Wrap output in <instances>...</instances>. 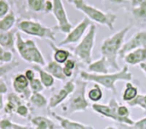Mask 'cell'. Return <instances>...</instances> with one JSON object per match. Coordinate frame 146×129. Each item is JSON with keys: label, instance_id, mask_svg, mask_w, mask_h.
I'll use <instances>...</instances> for the list:
<instances>
[{"label": "cell", "instance_id": "cell-1", "mask_svg": "<svg viewBox=\"0 0 146 129\" xmlns=\"http://www.w3.org/2000/svg\"><path fill=\"white\" fill-rule=\"evenodd\" d=\"M132 26H133L130 24L103 41L101 45L102 57L105 59L110 69L112 68L119 71L120 67L117 62L119 52L121 49L124 44V39Z\"/></svg>", "mask_w": 146, "mask_h": 129}, {"label": "cell", "instance_id": "cell-2", "mask_svg": "<svg viewBox=\"0 0 146 129\" xmlns=\"http://www.w3.org/2000/svg\"><path fill=\"white\" fill-rule=\"evenodd\" d=\"M80 78L85 81L94 82L97 84L110 90L115 94H116L115 83L118 81H131L133 79V74L129 71L128 65H126L121 70L115 73H108L104 75L94 74L86 71H80Z\"/></svg>", "mask_w": 146, "mask_h": 129}, {"label": "cell", "instance_id": "cell-3", "mask_svg": "<svg viewBox=\"0 0 146 129\" xmlns=\"http://www.w3.org/2000/svg\"><path fill=\"white\" fill-rule=\"evenodd\" d=\"M15 51L20 57L27 63L38 65L42 67L46 65L44 57L33 39H23L21 32L17 31L15 34Z\"/></svg>", "mask_w": 146, "mask_h": 129}, {"label": "cell", "instance_id": "cell-4", "mask_svg": "<svg viewBox=\"0 0 146 129\" xmlns=\"http://www.w3.org/2000/svg\"><path fill=\"white\" fill-rule=\"evenodd\" d=\"M88 86V82L83 80L82 78L77 79L75 81V88L69 99L62 106V110L68 115H72L76 112L85 111L90 106L89 102L86 98V88Z\"/></svg>", "mask_w": 146, "mask_h": 129}, {"label": "cell", "instance_id": "cell-5", "mask_svg": "<svg viewBox=\"0 0 146 129\" xmlns=\"http://www.w3.org/2000/svg\"><path fill=\"white\" fill-rule=\"evenodd\" d=\"M74 6L76 9L80 10L92 22L106 26L110 30H114L115 23L116 20V14L111 12H104L92 5H90L85 0H77Z\"/></svg>", "mask_w": 146, "mask_h": 129}, {"label": "cell", "instance_id": "cell-6", "mask_svg": "<svg viewBox=\"0 0 146 129\" xmlns=\"http://www.w3.org/2000/svg\"><path fill=\"white\" fill-rule=\"evenodd\" d=\"M17 30L28 36L46 39L50 42L56 41V31L48 27L34 19H22L17 22Z\"/></svg>", "mask_w": 146, "mask_h": 129}, {"label": "cell", "instance_id": "cell-7", "mask_svg": "<svg viewBox=\"0 0 146 129\" xmlns=\"http://www.w3.org/2000/svg\"><path fill=\"white\" fill-rule=\"evenodd\" d=\"M97 34V26L92 24L86 34L80 41L78 45L74 48V55L84 64L90 65L92 60V50L95 45Z\"/></svg>", "mask_w": 146, "mask_h": 129}, {"label": "cell", "instance_id": "cell-8", "mask_svg": "<svg viewBox=\"0 0 146 129\" xmlns=\"http://www.w3.org/2000/svg\"><path fill=\"white\" fill-rule=\"evenodd\" d=\"M52 3L53 9L51 13L57 22L56 26H55L53 28L56 31H60L64 34L69 33L74 28V26L68 20L62 0H52Z\"/></svg>", "mask_w": 146, "mask_h": 129}, {"label": "cell", "instance_id": "cell-9", "mask_svg": "<svg viewBox=\"0 0 146 129\" xmlns=\"http://www.w3.org/2000/svg\"><path fill=\"white\" fill-rule=\"evenodd\" d=\"M92 24V22L87 17H85L84 19H82V20L80 22H79L77 24V26H74V28L70 31V32L67 34L66 37L63 40H62L58 43L57 46L62 47L64 45L76 43L80 42L83 38L85 32L91 26Z\"/></svg>", "mask_w": 146, "mask_h": 129}, {"label": "cell", "instance_id": "cell-10", "mask_svg": "<svg viewBox=\"0 0 146 129\" xmlns=\"http://www.w3.org/2000/svg\"><path fill=\"white\" fill-rule=\"evenodd\" d=\"M120 105L116 101L115 99H111L108 105H102V104H93L92 105V110L95 111L97 113L102 115L106 118L112 119L120 122L121 124H125L123 119H121L118 114V109Z\"/></svg>", "mask_w": 146, "mask_h": 129}, {"label": "cell", "instance_id": "cell-11", "mask_svg": "<svg viewBox=\"0 0 146 129\" xmlns=\"http://www.w3.org/2000/svg\"><path fill=\"white\" fill-rule=\"evenodd\" d=\"M146 46V29L136 32L127 43H125L119 52V57L123 59L129 52Z\"/></svg>", "mask_w": 146, "mask_h": 129}, {"label": "cell", "instance_id": "cell-12", "mask_svg": "<svg viewBox=\"0 0 146 129\" xmlns=\"http://www.w3.org/2000/svg\"><path fill=\"white\" fill-rule=\"evenodd\" d=\"M74 88L75 83L74 82V80L67 82L61 89H59L56 93L53 94L50 96V100L48 102V108L54 109L56 106H58L60 104L65 101L68 97H69L72 94V93L74 91Z\"/></svg>", "mask_w": 146, "mask_h": 129}, {"label": "cell", "instance_id": "cell-13", "mask_svg": "<svg viewBox=\"0 0 146 129\" xmlns=\"http://www.w3.org/2000/svg\"><path fill=\"white\" fill-rule=\"evenodd\" d=\"M12 88L14 92L19 94L23 100L30 98L32 92L29 87V81L24 74H16L12 79Z\"/></svg>", "mask_w": 146, "mask_h": 129}, {"label": "cell", "instance_id": "cell-14", "mask_svg": "<svg viewBox=\"0 0 146 129\" xmlns=\"http://www.w3.org/2000/svg\"><path fill=\"white\" fill-rule=\"evenodd\" d=\"M125 62L128 65H136L146 62V46L134 49L125 55L123 58Z\"/></svg>", "mask_w": 146, "mask_h": 129}, {"label": "cell", "instance_id": "cell-15", "mask_svg": "<svg viewBox=\"0 0 146 129\" xmlns=\"http://www.w3.org/2000/svg\"><path fill=\"white\" fill-rule=\"evenodd\" d=\"M17 31L11 30L9 31H0V46L10 52L15 51V34Z\"/></svg>", "mask_w": 146, "mask_h": 129}, {"label": "cell", "instance_id": "cell-16", "mask_svg": "<svg viewBox=\"0 0 146 129\" xmlns=\"http://www.w3.org/2000/svg\"><path fill=\"white\" fill-rule=\"evenodd\" d=\"M50 115L54 119H56L59 122L61 128L62 129H94L92 126L85 125L80 122L71 121L66 117L57 115L55 112H50Z\"/></svg>", "mask_w": 146, "mask_h": 129}, {"label": "cell", "instance_id": "cell-17", "mask_svg": "<svg viewBox=\"0 0 146 129\" xmlns=\"http://www.w3.org/2000/svg\"><path fill=\"white\" fill-rule=\"evenodd\" d=\"M22 104H24V100L19 94L15 93L9 94L6 103L4 104V112L8 115H12L15 113L16 109Z\"/></svg>", "mask_w": 146, "mask_h": 129}, {"label": "cell", "instance_id": "cell-18", "mask_svg": "<svg viewBox=\"0 0 146 129\" xmlns=\"http://www.w3.org/2000/svg\"><path fill=\"white\" fill-rule=\"evenodd\" d=\"M49 45L53 52V60L58 64H64L71 56V53L68 49L62 48L57 45H55L53 42L49 41Z\"/></svg>", "mask_w": 146, "mask_h": 129}, {"label": "cell", "instance_id": "cell-19", "mask_svg": "<svg viewBox=\"0 0 146 129\" xmlns=\"http://www.w3.org/2000/svg\"><path fill=\"white\" fill-rule=\"evenodd\" d=\"M110 66L104 57L88 65V71L94 74L104 75L110 73Z\"/></svg>", "mask_w": 146, "mask_h": 129}, {"label": "cell", "instance_id": "cell-20", "mask_svg": "<svg viewBox=\"0 0 146 129\" xmlns=\"http://www.w3.org/2000/svg\"><path fill=\"white\" fill-rule=\"evenodd\" d=\"M43 68L47 72H49L54 78H56V79L62 81V82H64L67 79V77L64 76V73H63V67L60 64L56 63L54 60L50 61Z\"/></svg>", "mask_w": 146, "mask_h": 129}, {"label": "cell", "instance_id": "cell-21", "mask_svg": "<svg viewBox=\"0 0 146 129\" xmlns=\"http://www.w3.org/2000/svg\"><path fill=\"white\" fill-rule=\"evenodd\" d=\"M32 69L38 73L39 80H40V82L42 83V84H43V86L44 88H50L54 85V83H55L54 77L49 72H47L42 66L38 65H33Z\"/></svg>", "mask_w": 146, "mask_h": 129}, {"label": "cell", "instance_id": "cell-22", "mask_svg": "<svg viewBox=\"0 0 146 129\" xmlns=\"http://www.w3.org/2000/svg\"><path fill=\"white\" fill-rule=\"evenodd\" d=\"M30 122L34 129H56V124L54 122L44 117H31Z\"/></svg>", "mask_w": 146, "mask_h": 129}, {"label": "cell", "instance_id": "cell-23", "mask_svg": "<svg viewBox=\"0 0 146 129\" xmlns=\"http://www.w3.org/2000/svg\"><path fill=\"white\" fill-rule=\"evenodd\" d=\"M16 23V15L13 10L0 19V31H9L13 30Z\"/></svg>", "mask_w": 146, "mask_h": 129}, {"label": "cell", "instance_id": "cell-24", "mask_svg": "<svg viewBox=\"0 0 146 129\" xmlns=\"http://www.w3.org/2000/svg\"><path fill=\"white\" fill-rule=\"evenodd\" d=\"M132 16L134 21L138 24L146 23V0L139 6L132 9Z\"/></svg>", "mask_w": 146, "mask_h": 129}, {"label": "cell", "instance_id": "cell-25", "mask_svg": "<svg viewBox=\"0 0 146 129\" xmlns=\"http://www.w3.org/2000/svg\"><path fill=\"white\" fill-rule=\"evenodd\" d=\"M29 102L36 108H44L48 105L47 99L41 93H32Z\"/></svg>", "mask_w": 146, "mask_h": 129}, {"label": "cell", "instance_id": "cell-26", "mask_svg": "<svg viewBox=\"0 0 146 129\" xmlns=\"http://www.w3.org/2000/svg\"><path fill=\"white\" fill-rule=\"evenodd\" d=\"M46 0H27V6L29 10L34 13H44Z\"/></svg>", "mask_w": 146, "mask_h": 129}, {"label": "cell", "instance_id": "cell-27", "mask_svg": "<svg viewBox=\"0 0 146 129\" xmlns=\"http://www.w3.org/2000/svg\"><path fill=\"white\" fill-rule=\"evenodd\" d=\"M138 96V88H135L133 84L131 83H127L126 84V88L122 95V99L124 101L129 102L134 100Z\"/></svg>", "mask_w": 146, "mask_h": 129}, {"label": "cell", "instance_id": "cell-28", "mask_svg": "<svg viewBox=\"0 0 146 129\" xmlns=\"http://www.w3.org/2000/svg\"><path fill=\"white\" fill-rule=\"evenodd\" d=\"M18 65H19V61L15 59H14V60L9 63L2 64L0 65V79L4 76H6L7 74H9L11 71L15 69Z\"/></svg>", "mask_w": 146, "mask_h": 129}, {"label": "cell", "instance_id": "cell-29", "mask_svg": "<svg viewBox=\"0 0 146 129\" xmlns=\"http://www.w3.org/2000/svg\"><path fill=\"white\" fill-rule=\"evenodd\" d=\"M103 97V91L98 84H95L93 88L88 92V98L93 102L99 101Z\"/></svg>", "mask_w": 146, "mask_h": 129}, {"label": "cell", "instance_id": "cell-30", "mask_svg": "<svg viewBox=\"0 0 146 129\" xmlns=\"http://www.w3.org/2000/svg\"><path fill=\"white\" fill-rule=\"evenodd\" d=\"M0 129H29L28 127L13 122L9 119H2L0 121Z\"/></svg>", "mask_w": 146, "mask_h": 129}, {"label": "cell", "instance_id": "cell-31", "mask_svg": "<svg viewBox=\"0 0 146 129\" xmlns=\"http://www.w3.org/2000/svg\"><path fill=\"white\" fill-rule=\"evenodd\" d=\"M127 105L132 107L139 106L146 111V94L145 95H138L134 100L127 102Z\"/></svg>", "mask_w": 146, "mask_h": 129}, {"label": "cell", "instance_id": "cell-32", "mask_svg": "<svg viewBox=\"0 0 146 129\" xmlns=\"http://www.w3.org/2000/svg\"><path fill=\"white\" fill-rule=\"evenodd\" d=\"M29 87L32 93H41L44 88L39 78H36V77L29 81Z\"/></svg>", "mask_w": 146, "mask_h": 129}, {"label": "cell", "instance_id": "cell-33", "mask_svg": "<svg viewBox=\"0 0 146 129\" xmlns=\"http://www.w3.org/2000/svg\"><path fill=\"white\" fill-rule=\"evenodd\" d=\"M13 60H14L13 53L3 49L0 46V62L2 64H5V63H9Z\"/></svg>", "mask_w": 146, "mask_h": 129}, {"label": "cell", "instance_id": "cell-34", "mask_svg": "<svg viewBox=\"0 0 146 129\" xmlns=\"http://www.w3.org/2000/svg\"><path fill=\"white\" fill-rule=\"evenodd\" d=\"M119 129H146V117L137 122H134L132 126L120 124Z\"/></svg>", "mask_w": 146, "mask_h": 129}, {"label": "cell", "instance_id": "cell-35", "mask_svg": "<svg viewBox=\"0 0 146 129\" xmlns=\"http://www.w3.org/2000/svg\"><path fill=\"white\" fill-rule=\"evenodd\" d=\"M15 114L18 115L19 117H22V118H29L30 117V110L28 105L22 104L21 105H20L16 111H15Z\"/></svg>", "mask_w": 146, "mask_h": 129}, {"label": "cell", "instance_id": "cell-36", "mask_svg": "<svg viewBox=\"0 0 146 129\" xmlns=\"http://www.w3.org/2000/svg\"><path fill=\"white\" fill-rule=\"evenodd\" d=\"M10 11V4L8 0H0V19Z\"/></svg>", "mask_w": 146, "mask_h": 129}, {"label": "cell", "instance_id": "cell-37", "mask_svg": "<svg viewBox=\"0 0 146 129\" xmlns=\"http://www.w3.org/2000/svg\"><path fill=\"white\" fill-rule=\"evenodd\" d=\"M8 90L7 85L4 83V81L1 80L0 81V111H2L4 108V101H3V97L6 94V92Z\"/></svg>", "mask_w": 146, "mask_h": 129}, {"label": "cell", "instance_id": "cell-38", "mask_svg": "<svg viewBox=\"0 0 146 129\" xmlns=\"http://www.w3.org/2000/svg\"><path fill=\"white\" fill-rule=\"evenodd\" d=\"M75 66H76V62H75V60H74V59L69 58V59L64 63V66H63V67H65V68H67V69H69V70H71V71H74V68H75Z\"/></svg>", "mask_w": 146, "mask_h": 129}, {"label": "cell", "instance_id": "cell-39", "mask_svg": "<svg viewBox=\"0 0 146 129\" xmlns=\"http://www.w3.org/2000/svg\"><path fill=\"white\" fill-rule=\"evenodd\" d=\"M24 75L26 76V77L27 78L28 81H31V80L35 78V71L33 70L32 68L31 69H26Z\"/></svg>", "mask_w": 146, "mask_h": 129}, {"label": "cell", "instance_id": "cell-40", "mask_svg": "<svg viewBox=\"0 0 146 129\" xmlns=\"http://www.w3.org/2000/svg\"><path fill=\"white\" fill-rule=\"evenodd\" d=\"M53 9V3L50 0H46L45 5H44V14H49L51 13Z\"/></svg>", "mask_w": 146, "mask_h": 129}, {"label": "cell", "instance_id": "cell-41", "mask_svg": "<svg viewBox=\"0 0 146 129\" xmlns=\"http://www.w3.org/2000/svg\"><path fill=\"white\" fill-rule=\"evenodd\" d=\"M113 4H126L129 2V0H105Z\"/></svg>", "mask_w": 146, "mask_h": 129}, {"label": "cell", "instance_id": "cell-42", "mask_svg": "<svg viewBox=\"0 0 146 129\" xmlns=\"http://www.w3.org/2000/svg\"><path fill=\"white\" fill-rule=\"evenodd\" d=\"M130 1V3L132 5V7H136V6H139V4H141L143 2H145V0H129Z\"/></svg>", "mask_w": 146, "mask_h": 129}, {"label": "cell", "instance_id": "cell-43", "mask_svg": "<svg viewBox=\"0 0 146 129\" xmlns=\"http://www.w3.org/2000/svg\"><path fill=\"white\" fill-rule=\"evenodd\" d=\"M139 66H140V69L143 71V72L146 75V62L145 63H141L139 65Z\"/></svg>", "mask_w": 146, "mask_h": 129}, {"label": "cell", "instance_id": "cell-44", "mask_svg": "<svg viewBox=\"0 0 146 129\" xmlns=\"http://www.w3.org/2000/svg\"><path fill=\"white\" fill-rule=\"evenodd\" d=\"M76 1H77V0H67V2H68V3H70V4H74Z\"/></svg>", "mask_w": 146, "mask_h": 129}, {"label": "cell", "instance_id": "cell-45", "mask_svg": "<svg viewBox=\"0 0 146 129\" xmlns=\"http://www.w3.org/2000/svg\"><path fill=\"white\" fill-rule=\"evenodd\" d=\"M106 129H115V128H114V127H112V126H109V127H107Z\"/></svg>", "mask_w": 146, "mask_h": 129}]
</instances>
